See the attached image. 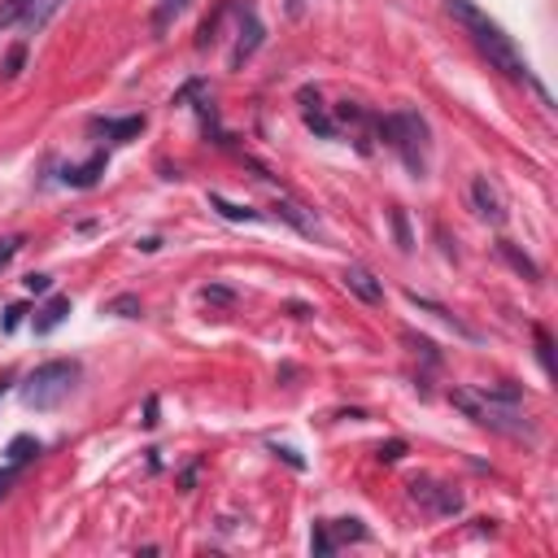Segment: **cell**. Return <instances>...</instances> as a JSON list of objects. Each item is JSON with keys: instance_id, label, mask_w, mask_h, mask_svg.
Segmentation results:
<instances>
[{"instance_id": "cell-1", "label": "cell", "mask_w": 558, "mask_h": 558, "mask_svg": "<svg viewBox=\"0 0 558 558\" xmlns=\"http://www.w3.org/2000/svg\"><path fill=\"white\" fill-rule=\"evenodd\" d=\"M445 9L466 26V35H471V44L488 57V65L493 70H501L506 78H514V83H523L527 78V61H523V52L514 48V39L475 4V0H445Z\"/></svg>"}, {"instance_id": "cell-2", "label": "cell", "mask_w": 558, "mask_h": 558, "mask_svg": "<svg viewBox=\"0 0 558 558\" xmlns=\"http://www.w3.org/2000/svg\"><path fill=\"white\" fill-rule=\"evenodd\" d=\"M379 135L388 140V148H397V157L405 161L410 174H427V157H432V131L414 109H397L388 118H379Z\"/></svg>"}, {"instance_id": "cell-3", "label": "cell", "mask_w": 558, "mask_h": 558, "mask_svg": "<svg viewBox=\"0 0 558 558\" xmlns=\"http://www.w3.org/2000/svg\"><path fill=\"white\" fill-rule=\"evenodd\" d=\"M78 362L74 357H52V362H44V366H35L31 375H26V384H22V401L31 405V410H57L74 388H78Z\"/></svg>"}, {"instance_id": "cell-4", "label": "cell", "mask_w": 558, "mask_h": 558, "mask_svg": "<svg viewBox=\"0 0 558 558\" xmlns=\"http://www.w3.org/2000/svg\"><path fill=\"white\" fill-rule=\"evenodd\" d=\"M410 497L423 510H432V514H458L462 510V493L449 488V484H440V480H414L410 484Z\"/></svg>"}, {"instance_id": "cell-5", "label": "cell", "mask_w": 558, "mask_h": 558, "mask_svg": "<svg viewBox=\"0 0 558 558\" xmlns=\"http://www.w3.org/2000/svg\"><path fill=\"white\" fill-rule=\"evenodd\" d=\"M262 22H257V13L253 9H240V39H235V48H231V70H240L253 52H257V44H262Z\"/></svg>"}, {"instance_id": "cell-6", "label": "cell", "mask_w": 558, "mask_h": 558, "mask_svg": "<svg viewBox=\"0 0 558 558\" xmlns=\"http://www.w3.org/2000/svg\"><path fill=\"white\" fill-rule=\"evenodd\" d=\"M471 205H475V214H480L484 222H493V227L506 222V205H501V196H497V187H493L488 179H475V183H471Z\"/></svg>"}, {"instance_id": "cell-7", "label": "cell", "mask_w": 558, "mask_h": 558, "mask_svg": "<svg viewBox=\"0 0 558 558\" xmlns=\"http://www.w3.org/2000/svg\"><path fill=\"white\" fill-rule=\"evenodd\" d=\"M340 279H344V288H349L357 301H366V305H379V301H384V283H379L366 266H344Z\"/></svg>"}, {"instance_id": "cell-8", "label": "cell", "mask_w": 558, "mask_h": 558, "mask_svg": "<svg viewBox=\"0 0 558 558\" xmlns=\"http://www.w3.org/2000/svg\"><path fill=\"white\" fill-rule=\"evenodd\" d=\"M61 4H65V0H26V13H22V31H44Z\"/></svg>"}, {"instance_id": "cell-9", "label": "cell", "mask_w": 558, "mask_h": 558, "mask_svg": "<svg viewBox=\"0 0 558 558\" xmlns=\"http://www.w3.org/2000/svg\"><path fill=\"white\" fill-rule=\"evenodd\" d=\"M65 314H70V296H52V301L35 314V331H39V336H48L52 327H61V323H65Z\"/></svg>"}, {"instance_id": "cell-10", "label": "cell", "mask_w": 558, "mask_h": 558, "mask_svg": "<svg viewBox=\"0 0 558 558\" xmlns=\"http://www.w3.org/2000/svg\"><path fill=\"white\" fill-rule=\"evenodd\" d=\"M96 131H105L109 140H118V144H122V140H131V135H140V131H144V118H140V113H135V118H100V122H96Z\"/></svg>"}, {"instance_id": "cell-11", "label": "cell", "mask_w": 558, "mask_h": 558, "mask_svg": "<svg viewBox=\"0 0 558 558\" xmlns=\"http://www.w3.org/2000/svg\"><path fill=\"white\" fill-rule=\"evenodd\" d=\"M100 174H105V153H96V157H92L87 166H70V170H65L61 179H65L70 187H92V183H96Z\"/></svg>"}, {"instance_id": "cell-12", "label": "cell", "mask_w": 558, "mask_h": 558, "mask_svg": "<svg viewBox=\"0 0 558 558\" xmlns=\"http://www.w3.org/2000/svg\"><path fill=\"white\" fill-rule=\"evenodd\" d=\"M301 105H305V126H314L318 135H336V122L318 109V96L314 92H301Z\"/></svg>"}, {"instance_id": "cell-13", "label": "cell", "mask_w": 558, "mask_h": 558, "mask_svg": "<svg viewBox=\"0 0 558 558\" xmlns=\"http://www.w3.org/2000/svg\"><path fill=\"white\" fill-rule=\"evenodd\" d=\"M497 253H501V257H506V262H510V266H514L519 275H527V279H541V270H536V262H532L527 253H519V248H514L510 240H501V244H497Z\"/></svg>"}, {"instance_id": "cell-14", "label": "cell", "mask_w": 558, "mask_h": 558, "mask_svg": "<svg viewBox=\"0 0 558 558\" xmlns=\"http://www.w3.org/2000/svg\"><path fill=\"white\" fill-rule=\"evenodd\" d=\"M327 532H331L336 549H340L344 541H366V527H362L357 519H336V523H327Z\"/></svg>"}, {"instance_id": "cell-15", "label": "cell", "mask_w": 558, "mask_h": 558, "mask_svg": "<svg viewBox=\"0 0 558 558\" xmlns=\"http://www.w3.org/2000/svg\"><path fill=\"white\" fill-rule=\"evenodd\" d=\"M39 449H44V445H39L35 436H13L4 453H9V462H17V466H26V462H31V458H35Z\"/></svg>"}, {"instance_id": "cell-16", "label": "cell", "mask_w": 558, "mask_h": 558, "mask_svg": "<svg viewBox=\"0 0 558 558\" xmlns=\"http://www.w3.org/2000/svg\"><path fill=\"white\" fill-rule=\"evenodd\" d=\"M209 205L222 214V218H231V222H257L262 214L257 209H244V205H231V201H222V196H209Z\"/></svg>"}, {"instance_id": "cell-17", "label": "cell", "mask_w": 558, "mask_h": 558, "mask_svg": "<svg viewBox=\"0 0 558 558\" xmlns=\"http://www.w3.org/2000/svg\"><path fill=\"white\" fill-rule=\"evenodd\" d=\"M109 314H118V318H140L144 305H140V296H113V301H109Z\"/></svg>"}, {"instance_id": "cell-18", "label": "cell", "mask_w": 558, "mask_h": 558, "mask_svg": "<svg viewBox=\"0 0 558 558\" xmlns=\"http://www.w3.org/2000/svg\"><path fill=\"white\" fill-rule=\"evenodd\" d=\"M310 549L314 554H336V541L327 532V523H314V536H310Z\"/></svg>"}, {"instance_id": "cell-19", "label": "cell", "mask_w": 558, "mask_h": 558, "mask_svg": "<svg viewBox=\"0 0 558 558\" xmlns=\"http://www.w3.org/2000/svg\"><path fill=\"white\" fill-rule=\"evenodd\" d=\"M183 9H187V0H161V9H157V31H166L170 17H179Z\"/></svg>"}, {"instance_id": "cell-20", "label": "cell", "mask_w": 558, "mask_h": 558, "mask_svg": "<svg viewBox=\"0 0 558 558\" xmlns=\"http://www.w3.org/2000/svg\"><path fill=\"white\" fill-rule=\"evenodd\" d=\"M536 357H541V366H545V375L554 371V353H549V331L545 327H536Z\"/></svg>"}, {"instance_id": "cell-21", "label": "cell", "mask_w": 558, "mask_h": 558, "mask_svg": "<svg viewBox=\"0 0 558 558\" xmlns=\"http://www.w3.org/2000/svg\"><path fill=\"white\" fill-rule=\"evenodd\" d=\"M392 231H397V244L410 253V248H414V240H410V227H405V214H401V209H392Z\"/></svg>"}, {"instance_id": "cell-22", "label": "cell", "mask_w": 558, "mask_h": 558, "mask_svg": "<svg viewBox=\"0 0 558 558\" xmlns=\"http://www.w3.org/2000/svg\"><path fill=\"white\" fill-rule=\"evenodd\" d=\"M22 61H26V44H17V48H9V57H4V78H13V74L22 70Z\"/></svg>"}, {"instance_id": "cell-23", "label": "cell", "mask_w": 558, "mask_h": 558, "mask_svg": "<svg viewBox=\"0 0 558 558\" xmlns=\"http://www.w3.org/2000/svg\"><path fill=\"white\" fill-rule=\"evenodd\" d=\"M401 453H405V440H388V445H379V453H375V458H379V462H397Z\"/></svg>"}, {"instance_id": "cell-24", "label": "cell", "mask_w": 558, "mask_h": 558, "mask_svg": "<svg viewBox=\"0 0 558 558\" xmlns=\"http://www.w3.org/2000/svg\"><path fill=\"white\" fill-rule=\"evenodd\" d=\"M22 288H26V292H48V288H52V279H48V275H35V270H31V275L22 279Z\"/></svg>"}, {"instance_id": "cell-25", "label": "cell", "mask_w": 558, "mask_h": 558, "mask_svg": "<svg viewBox=\"0 0 558 558\" xmlns=\"http://www.w3.org/2000/svg\"><path fill=\"white\" fill-rule=\"evenodd\" d=\"M22 248V235H9V240H0V266H9V257Z\"/></svg>"}, {"instance_id": "cell-26", "label": "cell", "mask_w": 558, "mask_h": 558, "mask_svg": "<svg viewBox=\"0 0 558 558\" xmlns=\"http://www.w3.org/2000/svg\"><path fill=\"white\" fill-rule=\"evenodd\" d=\"M17 475H22V466H17V462H9V466H4V471H0V497H4V493H9V484H13V480H17Z\"/></svg>"}, {"instance_id": "cell-27", "label": "cell", "mask_w": 558, "mask_h": 558, "mask_svg": "<svg viewBox=\"0 0 558 558\" xmlns=\"http://www.w3.org/2000/svg\"><path fill=\"white\" fill-rule=\"evenodd\" d=\"M17 323H22V305H9V310H4V331H13Z\"/></svg>"}, {"instance_id": "cell-28", "label": "cell", "mask_w": 558, "mask_h": 558, "mask_svg": "<svg viewBox=\"0 0 558 558\" xmlns=\"http://www.w3.org/2000/svg\"><path fill=\"white\" fill-rule=\"evenodd\" d=\"M4 388H9V375H0V397H4Z\"/></svg>"}]
</instances>
